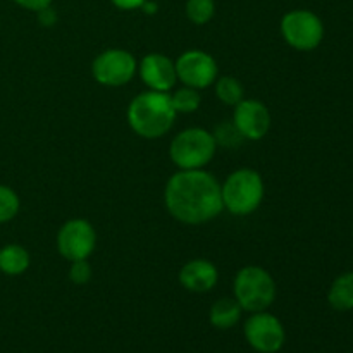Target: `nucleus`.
Masks as SVG:
<instances>
[{
    "instance_id": "f257e3e1",
    "label": "nucleus",
    "mask_w": 353,
    "mask_h": 353,
    "mask_svg": "<svg viewBox=\"0 0 353 353\" xmlns=\"http://www.w3.org/2000/svg\"><path fill=\"white\" fill-rule=\"evenodd\" d=\"M164 202L176 221L190 226L209 223L224 210L221 183L203 169L174 172L165 183Z\"/></svg>"
},
{
    "instance_id": "f03ea898",
    "label": "nucleus",
    "mask_w": 353,
    "mask_h": 353,
    "mask_svg": "<svg viewBox=\"0 0 353 353\" xmlns=\"http://www.w3.org/2000/svg\"><path fill=\"white\" fill-rule=\"evenodd\" d=\"M174 121L176 110L169 93L147 90L134 97L128 107V124L134 134L145 140H157L168 134Z\"/></svg>"
},
{
    "instance_id": "7ed1b4c3",
    "label": "nucleus",
    "mask_w": 353,
    "mask_h": 353,
    "mask_svg": "<svg viewBox=\"0 0 353 353\" xmlns=\"http://www.w3.org/2000/svg\"><path fill=\"white\" fill-rule=\"evenodd\" d=\"M264 181L255 169H238L221 185L223 207L233 216H250L264 200Z\"/></svg>"
},
{
    "instance_id": "20e7f679",
    "label": "nucleus",
    "mask_w": 353,
    "mask_h": 353,
    "mask_svg": "<svg viewBox=\"0 0 353 353\" xmlns=\"http://www.w3.org/2000/svg\"><path fill=\"white\" fill-rule=\"evenodd\" d=\"M233 292L245 312H262L274 303L276 281L264 268L247 265L234 276Z\"/></svg>"
},
{
    "instance_id": "39448f33",
    "label": "nucleus",
    "mask_w": 353,
    "mask_h": 353,
    "mask_svg": "<svg viewBox=\"0 0 353 353\" xmlns=\"http://www.w3.org/2000/svg\"><path fill=\"white\" fill-rule=\"evenodd\" d=\"M217 152V143L212 133L203 128H188L172 138L169 145V157L176 168L203 169L214 159Z\"/></svg>"
},
{
    "instance_id": "423d86ee",
    "label": "nucleus",
    "mask_w": 353,
    "mask_h": 353,
    "mask_svg": "<svg viewBox=\"0 0 353 353\" xmlns=\"http://www.w3.org/2000/svg\"><path fill=\"white\" fill-rule=\"evenodd\" d=\"M281 34L286 43L300 52L314 50L324 38V24L317 14L296 9L281 19Z\"/></svg>"
},
{
    "instance_id": "0eeeda50",
    "label": "nucleus",
    "mask_w": 353,
    "mask_h": 353,
    "mask_svg": "<svg viewBox=\"0 0 353 353\" xmlns=\"http://www.w3.org/2000/svg\"><path fill=\"white\" fill-rule=\"evenodd\" d=\"M137 72V57L124 48H107L97 55L92 64V74L95 81L110 88L128 85Z\"/></svg>"
},
{
    "instance_id": "6e6552de",
    "label": "nucleus",
    "mask_w": 353,
    "mask_h": 353,
    "mask_svg": "<svg viewBox=\"0 0 353 353\" xmlns=\"http://www.w3.org/2000/svg\"><path fill=\"white\" fill-rule=\"evenodd\" d=\"M243 333L248 345L259 353H278L285 347V326L268 310L252 314L245 323Z\"/></svg>"
},
{
    "instance_id": "1a4fd4ad",
    "label": "nucleus",
    "mask_w": 353,
    "mask_h": 353,
    "mask_svg": "<svg viewBox=\"0 0 353 353\" xmlns=\"http://www.w3.org/2000/svg\"><path fill=\"white\" fill-rule=\"evenodd\" d=\"M95 228L86 219H69L57 233V250L68 262L88 259L95 250Z\"/></svg>"
},
{
    "instance_id": "9d476101",
    "label": "nucleus",
    "mask_w": 353,
    "mask_h": 353,
    "mask_svg": "<svg viewBox=\"0 0 353 353\" xmlns=\"http://www.w3.org/2000/svg\"><path fill=\"white\" fill-rule=\"evenodd\" d=\"M174 64L178 81L190 88H207L219 78V68H217L216 59L199 48L183 52Z\"/></svg>"
},
{
    "instance_id": "9b49d317",
    "label": "nucleus",
    "mask_w": 353,
    "mask_h": 353,
    "mask_svg": "<svg viewBox=\"0 0 353 353\" xmlns=\"http://www.w3.org/2000/svg\"><path fill=\"white\" fill-rule=\"evenodd\" d=\"M233 123L245 140H262L272 126V117L264 102L255 99H243L234 105Z\"/></svg>"
},
{
    "instance_id": "f8f14e48",
    "label": "nucleus",
    "mask_w": 353,
    "mask_h": 353,
    "mask_svg": "<svg viewBox=\"0 0 353 353\" xmlns=\"http://www.w3.org/2000/svg\"><path fill=\"white\" fill-rule=\"evenodd\" d=\"M138 72L148 90L154 92L169 93L174 90L178 74H176V64L162 54H148L141 59L138 64Z\"/></svg>"
},
{
    "instance_id": "ddd939ff",
    "label": "nucleus",
    "mask_w": 353,
    "mask_h": 353,
    "mask_svg": "<svg viewBox=\"0 0 353 353\" xmlns=\"http://www.w3.org/2000/svg\"><path fill=\"white\" fill-rule=\"evenodd\" d=\"M219 281L217 268L205 259H193L186 262L179 271V283L185 290L193 293H207Z\"/></svg>"
},
{
    "instance_id": "4468645a",
    "label": "nucleus",
    "mask_w": 353,
    "mask_h": 353,
    "mask_svg": "<svg viewBox=\"0 0 353 353\" xmlns=\"http://www.w3.org/2000/svg\"><path fill=\"white\" fill-rule=\"evenodd\" d=\"M243 309L234 299H219L212 307H210L209 319L216 330H231L236 326L241 319Z\"/></svg>"
},
{
    "instance_id": "2eb2a0df",
    "label": "nucleus",
    "mask_w": 353,
    "mask_h": 353,
    "mask_svg": "<svg viewBox=\"0 0 353 353\" xmlns=\"http://www.w3.org/2000/svg\"><path fill=\"white\" fill-rule=\"evenodd\" d=\"M30 252L17 243L0 248V272L6 276H21L30 268Z\"/></svg>"
},
{
    "instance_id": "dca6fc26",
    "label": "nucleus",
    "mask_w": 353,
    "mask_h": 353,
    "mask_svg": "<svg viewBox=\"0 0 353 353\" xmlns=\"http://www.w3.org/2000/svg\"><path fill=\"white\" fill-rule=\"evenodd\" d=\"M327 302L340 312L353 309V272H345L334 279L327 293Z\"/></svg>"
},
{
    "instance_id": "f3484780",
    "label": "nucleus",
    "mask_w": 353,
    "mask_h": 353,
    "mask_svg": "<svg viewBox=\"0 0 353 353\" xmlns=\"http://www.w3.org/2000/svg\"><path fill=\"white\" fill-rule=\"evenodd\" d=\"M214 90H216V97L224 105L234 107L245 99L243 85L234 76H221V78H217L214 81Z\"/></svg>"
},
{
    "instance_id": "a211bd4d",
    "label": "nucleus",
    "mask_w": 353,
    "mask_h": 353,
    "mask_svg": "<svg viewBox=\"0 0 353 353\" xmlns=\"http://www.w3.org/2000/svg\"><path fill=\"white\" fill-rule=\"evenodd\" d=\"M169 97H171V103L174 107L176 114L195 112V110H199L200 102H202V97H200L199 90L190 88V86L185 85L178 90H171Z\"/></svg>"
},
{
    "instance_id": "6ab92c4d",
    "label": "nucleus",
    "mask_w": 353,
    "mask_h": 353,
    "mask_svg": "<svg viewBox=\"0 0 353 353\" xmlns=\"http://www.w3.org/2000/svg\"><path fill=\"white\" fill-rule=\"evenodd\" d=\"M212 137L216 140L217 147L223 148H238L245 141L243 134L238 131V128L234 126L233 119H226L223 123H219L216 126V130L212 131Z\"/></svg>"
},
{
    "instance_id": "aec40b11",
    "label": "nucleus",
    "mask_w": 353,
    "mask_h": 353,
    "mask_svg": "<svg viewBox=\"0 0 353 353\" xmlns=\"http://www.w3.org/2000/svg\"><path fill=\"white\" fill-rule=\"evenodd\" d=\"M216 14L214 0H188L186 2V17L193 24H207Z\"/></svg>"
},
{
    "instance_id": "412c9836",
    "label": "nucleus",
    "mask_w": 353,
    "mask_h": 353,
    "mask_svg": "<svg viewBox=\"0 0 353 353\" xmlns=\"http://www.w3.org/2000/svg\"><path fill=\"white\" fill-rule=\"evenodd\" d=\"M19 196L10 186L0 185V224L12 221L19 212Z\"/></svg>"
},
{
    "instance_id": "4be33fe9",
    "label": "nucleus",
    "mask_w": 353,
    "mask_h": 353,
    "mask_svg": "<svg viewBox=\"0 0 353 353\" xmlns=\"http://www.w3.org/2000/svg\"><path fill=\"white\" fill-rule=\"evenodd\" d=\"M92 276L93 271L88 259L71 262V268H69V279H71V283H74L76 286H83L86 285V283H90Z\"/></svg>"
},
{
    "instance_id": "5701e85b",
    "label": "nucleus",
    "mask_w": 353,
    "mask_h": 353,
    "mask_svg": "<svg viewBox=\"0 0 353 353\" xmlns=\"http://www.w3.org/2000/svg\"><path fill=\"white\" fill-rule=\"evenodd\" d=\"M38 21H40L41 26L45 28L54 26V24L57 23V12H55L50 6L45 7V9L38 10Z\"/></svg>"
},
{
    "instance_id": "b1692460",
    "label": "nucleus",
    "mask_w": 353,
    "mask_h": 353,
    "mask_svg": "<svg viewBox=\"0 0 353 353\" xmlns=\"http://www.w3.org/2000/svg\"><path fill=\"white\" fill-rule=\"evenodd\" d=\"M19 7L26 10H33V12H38V10L45 9L52 3V0H14Z\"/></svg>"
},
{
    "instance_id": "393cba45",
    "label": "nucleus",
    "mask_w": 353,
    "mask_h": 353,
    "mask_svg": "<svg viewBox=\"0 0 353 353\" xmlns=\"http://www.w3.org/2000/svg\"><path fill=\"white\" fill-rule=\"evenodd\" d=\"M117 9L121 10H134V9H141L147 0H110Z\"/></svg>"
},
{
    "instance_id": "a878e982",
    "label": "nucleus",
    "mask_w": 353,
    "mask_h": 353,
    "mask_svg": "<svg viewBox=\"0 0 353 353\" xmlns=\"http://www.w3.org/2000/svg\"><path fill=\"white\" fill-rule=\"evenodd\" d=\"M141 9H143L147 14H154L155 10H157V3H154V2H145L143 6H141Z\"/></svg>"
}]
</instances>
